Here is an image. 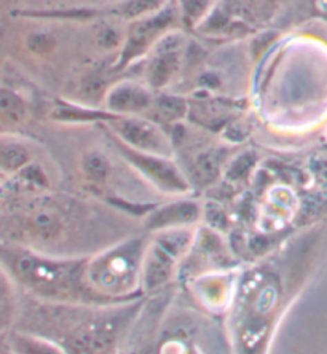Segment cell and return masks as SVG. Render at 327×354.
<instances>
[{
	"label": "cell",
	"mask_w": 327,
	"mask_h": 354,
	"mask_svg": "<svg viewBox=\"0 0 327 354\" xmlns=\"http://www.w3.org/2000/svg\"><path fill=\"white\" fill-rule=\"evenodd\" d=\"M195 171L198 174L200 180H209L217 174V163H214L211 158H201L198 163L195 165Z\"/></svg>",
	"instance_id": "e0dca14e"
},
{
	"label": "cell",
	"mask_w": 327,
	"mask_h": 354,
	"mask_svg": "<svg viewBox=\"0 0 327 354\" xmlns=\"http://www.w3.org/2000/svg\"><path fill=\"white\" fill-rule=\"evenodd\" d=\"M122 118V117H120ZM117 133L120 134L123 140L134 147L145 150V152L165 153L168 152V142L160 133V129L155 124L145 122L141 118H123L115 123Z\"/></svg>",
	"instance_id": "277c9868"
},
{
	"label": "cell",
	"mask_w": 327,
	"mask_h": 354,
	"mask_svg": "<svg viewBox=\"0 0 327 354\" xmlns=\"http://www.w3.org/2000/svg\"><path fill=\"white\" fill-rule=\"evenodd\" d=\"M171 0H122L112 8V13L123 19H139L165 8Z\"/></svg>",
	"instance_id": "ba28073f"
},
{
	"label": "cell",
	"mask_w": 327,
	"mask_h": 354,
	"mask_svg": "<svg viewBox=\"0 0 327 354\" xmlns=\"http://www.w3.org/2000/svg\"><path fill=\"white\" fill-rule=\"evenodd\" d=\"M29 161V152L24 145L15 140L0 139V169L13 173L23 169Z\"/></svg>",
	"instance_id": "30bf717a"
},
{
	"label": "cell",
	"mask_w": 327,
	"mask_h": 354,
	"mask_svg": "<svg viewBox=\"0 0 327 354\" xmlns=\"http://www.w3.org/2000/svg\"><path fill=\"white\" fill-rule=\"evenodd\" d=\"M34 225H35V230L39 232L40 236H53L55 233H58V222L55 221L53 217L48 216V214H39L35 217L34 221Z\"/></svg>",
	"instance_id": "9a60e30c"
},
{
	"label": "cell",
	"mask_w": 327,
	"mask_h": 354,
	"mask_svg": "<svg viewBox=\"0 0 327 354\" xmlns=\"http://www.w3.org/2000/svg\"><path fill=\"white\" fill-rule=\"evenodd\" d=\"M171 273V262L168 257L163 256L162 252L155 251V257L149 260L147 272H145V279H147L149 288L160 286L168 279Z\"/></svg>",
	"instance_id": "8fae6325"
},
{
	"label": "cell",
	"mask_w": 327,
	"mask_h": 354,
	"mask_svg": "<svg viewBox=\"0 0 327 354\" xmlns=\"http://www.w3.org/2000/svg\"><path fill=\"white\" fill-rule=\"evenodd\" d=\"M12 288H10L7 276L0 270V327L5 326L12 315Z\"/></svg>",
	"instance_id": "5bb4252c"
},
{
	"label": "cell",
	"mask_w": 327,
	"mask_h": 354,
	"mask_svg": "<svg viewBox=\"0 0 327 354\" xmlns=\"http://www.w3.org/2000/svg\"><path fill=\"white\" fill-rule=\"evenodd\" d=\"M28 117V104L18 93L0 88V123L8 127L21 124Z\"/></svg>",
	"instance_id": "52a82bcc"
},
{
	"label": "cell",
	"mask_w": 327,
	"mask_h": 354,
	"mask_svg": "<svg viewBox=\"0 0 327 354\" xmlns=\"http://www.w3.org/2000/svg\"><path fill=\"white\" fill-rule=\"evenodd\" d=\"M29 48L34 51V53H45V51H50L53 48L55 40L46 34H34L29 37Z\"/></svg>",
	"instance_id": "2e32d148"
},
{
	"label": "cell",
	"mask_w": 327,
	"mask_h": 354,
	"mask_svg": "<svg viewBox=\"0 0 327 354\" xmlns=\"http://www.w3.org/2000/svg\"><path fill=\"white\" fill-rule=\"evenodd\" d=\"M196 217H198V207L194 203H179V205L168 206L158 211L150 218V227H168L176 225V223L194 222Z\"/></svg>",
	"instance_id": "9c48e42d"
},
{
	"label": "cell",
	"mask_w": 327,
	"mask_h": 354,
	"mask_svg": "<svg viewBox=\"0 0 327 354\" xmlns=\"http://www.w3.org/2000/svg\"><path fill=\"white\" fill-rule=\"evenodd\" d=\"M128 158H131L139 166L144 174L155 180V184L163 187L166 190H187V184L180 179L176 168L166 160H160L158 157H149V155H138L127 150Z\"/></svg>",
	"instance_id": "5b68a950"
},
{
	"label": "cell",
	"mask_w": 327,
	"mask_h": 354,
	"mask_svg": "<svg viewBox=\"0 0 327 354\" xmlns=\"http://www.w3.org/2000/svg\"><path fill=\"white\" fill-rule=\"evenodd\" d=\"M152 106H155L157 113L163 120H179L184 117L187 111V104L184 99L176 96H162Z\"/></svg>",
	"instance_id": "4fadbf2b"
},
{
	"label": "cell",
	"mask_w": 327,
	"mask_h": 354,
	"mask_svg": "<svg viewBox=\"0 0 327 354\" xmlns=\"http://www.w3.org/2000/svg\"><path fill=\"white\" fill-rule=\"evenodd\" d=\"M178 17L179 13L178 7H176V0H171L160 12L131 21L127 37H124L120 58L117 62V69H123L133 61L144 56L150 48H153L168 34Z\"/></svg>",
	"instance_id": "6da1fadb"
},
{
	"label": "cell",
	"mask_w": 327,
	"mask_h": 354,
	"mask_svg": "<svg viewBox=\"0 0 327 354\" xmlns=\"http://www.w3.org/2000/svg\"><path fill=\"white\" fill-rule=\"evenodd\" d=\"M106 104L109 111L118 117L134 115L152 107L153 97L147 88L133 82H122L109 90Z\"/></svg>",
	"instance_id": "3957f363"
},
{
	"label": "cell",
	"mask_w": 327,
	"mask_h": 354,
	"mask_svg": "<svg viewBox=\"0 0 327 354\" xmlns=\"http://www.w3.org/2000/svg\"><path fill=\"white\" fill-rule=\"evenodd\" d=\"M171 40H173V35L166 34L165 37L155 45L157 50H155V56L149 64L147 82L150 88H155V90H160V88L168 85L179 69L180 37L176 39L173 44H171Z\"/></svg>",
	"instance_id": "7a4b0ae2"
},
{
	"label": "cell",
	"mask_w": 327,
	"mask_h": 354,
	"mask_svg": "<svg viewBox=\"0 0 327 354\" xmlns=\"http://www.w3.org/2000/svg\"><path fill=\"white\" fill-rule=\"evenodd\" d=\"M82 168L88 179L95 184H102L109 174V163L106 157L100 152H90L83 158Z\"/></svg>",
	"instance_id": "7c38bea8"
},
{
	"label": "cell",
	"mask_w": 327,
	"mask_h": 354,
	"mask_svg": "<svg viewBox=\"0 0 327 354\" xmlns=\"http://www.w3.org/2000/svg\"><path fill=\"white\" fill-rule=\"evenodd\" d=\"M219 0H176L179 18L187 28H198L211 17Z\"/></svg>",
	"instance_id": "8992f818"
}]
</instances>
